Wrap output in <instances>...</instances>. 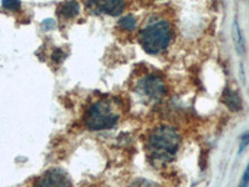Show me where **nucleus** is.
I'll return each mask as SVG.
<instances>
[{"mask_svg": "<svg viewBox=\"0 0 249 187\" xmlns=\"http://www.w3.org/2000/svg\"><path fill=\"white\" fill-rule=\"evenodd\" d=\"M172 40V28L166 20H157L142 29L140 44L143 50L151 55L164 51Z\"/></svg>", "mask_w": 249, "mask_h": 187, "instance_id": "obj_2", "label": "nucleus"}, {"mask_svg": "<svg viewBox=\"0 0 249 187\" xmlns=\"http://www.w3.org/2000/svg\"><path fill=\"white\" fill-rule=\"evenodd\" d=\"M130 187H155V185L151 184V182L140 181V182H135V184L131 185Z\"/></svg>", "mask_w": 249, "mask_h": 187, "instance_id": "obj_14", "label": "nucleus"}, {"mask_svg": "<svg viewBox=\"0 0 249 187\" xmlns=\"http://www.w3.org/2000/svg\"><path fill=\"white\" fill-rule=\"evenodd\" d=\"M119 119V112L115 110L112 104L106 100H100L89 108L84 122L90 130L100 131L113 128Z\"/></svg>", "mask_w": 249, "mask_h": 187, "instance_id": "obj_3", "label": "nucleus"}, {"mask_svg": "<svg viewBox=\"0 0 249 187\" xmlns=\"http://www.w3.org/2000/svg\"><path fill=\"white\" fill-rule=\"evenodd\" d=\"M181 146V133L172 126L163 125L155 129L147 140L148 155L155 161L168 162Z\"/></svg>", "mask_w": 249, "mask_h": 187, "instance_id": "obj_1", "label": "nucleus"}, {"mask_svg": "<svg viewBox=\"0 0 249 187\" xmlns=\"http://www.w3.org/2000/svg\"><path fill=\"white\" fill-rule=\"evenodd\" d=\"M43 26L45 29H54L55 28V21H54V20H51V19L45 20V21L43 23Z\"/></svg>", "mask_w": 249, "mask_h": 187, "instance_id": "obj_15", "label": "nucleus"}, {"mask_svg": "<svg viewBox=\"0 0 249 187\" xmlns=\"http://www.w3.org/2000/svg\"><path fill=\"white\" fill-rule=\"evenodd\" d=\"M239 187H249V164H248V166H247L246 171H244L243 179H242Z\"/></svg>", "mask_w": 249, "mask_h": 187, "instance_id": "obj_12", "label": "nucleus"}, {"mask_svg": "<svg viewBox=\"0 0 249 187\" xmlns=\"http://www.w3.org/2000/svg\"><path fill=\"white\" fill-rule=\"evenodd\" d=\"M119 24L122 29H124V30H127V31L133 30L137 25L136 19H135L132 15H124V17H122L121 19H120Z\"/></svg>", "mask_w": 249, "mask_h": 187, "instance_id": "obj_10", "label": "nucleus"}, {"mask_svg": "<svg viewBox=\"0 0 249 187\" xmlns=\"http://www.w3.org/2000/svg\"><path fill=\"white\" fill-rule=\"evenodd\" d=\"M1 4L6 10H10V12H18L21 6L20 0H1Z\"/></svg>", "mask_w": 249, "mask_h": 187, "instance_id": "obj_11", "label": "nucleus"}, {"mask_svg": "<svg viewBox=\"0 0 249 187\" xmlns=\"http://www.w3.org/2000/svg\"><path fill=\"white\" fill-rule=\"evenodd\" d=\"M222 101L227 105V108L232 111H239L242 109V100L237 93L232 90H226L222 96Z\"/></svg>", "mask_w": 249, "mask_h": 187, "instance_id": "obj_8", "label": "nucleus"}, {"mask_svg": "<svg viewBox=\"0 0 249 187\" xmlns=\"http://www.w3.org/2000/svg\"><path fill=\"white\" fill-rule=\"evenodd\" d=\"M139 90L143 96L150 100H160L167 94V86L157 75H147L140 81Z\"/></svg>", "mask_w": 249, "mask_h": 187, "instance_id": "obj_4", "label": "nucleus"}, {"mask_svg": "<svg viewBox=\"0 0 249 187\" xmlns=\"http://www.w3.org/2000/svg\"><path fill=\"white\" fill-rule=\"evenodd\" d=\"M88 6L95 13L116 17L124 12V0H89Z\"/></svg>", "mask_w": 249, "mask_h": 187, "instance_id": "obj_6", "label": "nucleus"}, {"mask_svg": "<svg viewBox=\"0 0 249 187\" xmlns=\"http://www.w3.org/2000/svg\"><path fill=\"white\" fill-rule=\"evenodd\" d=\"M249 145V132L244 133L243 136H242V140H241V148H239V151H243L244 149L247 148Z\"/></svg>", "mask_w": 249, "mask_h": 187, "instance_id": "obj_13", "label": "nucleus"}, {"mask_svg": "<svg viewBox=\"0 0 249 187\" xmlns=\"http://www.w3.org/2000/svg\"><path fill=\"white\" fill-rule=\"evenodd\" d=\"M233 39H234V45L237 51L239 54H243L244 53V44H243V37H242V31L239 29L237 20L234 21V25H233Z\"/></svg>", "mask_w": 249, "mask_h": 187, "instance_id": "obj_9", "label": "nucleus"}, {"mask_svg": "<svg viewBox=\"0 0 249 187\" xmlns=\"http://www.w3.org/2000/svg\"><path fill=\"white\" fill-rule=\"evenodd\" d=\"M60 17H62L64 19H72V18L77 17L80 13V5L77 1L75 0H69L62 3L59 6V10H57Z\"/></svg>", "mask_w": 249, "mask_h": 187, "instance_id": "obj_7", "label": "nucleus"}, {"mask_svg": "<svg viewBox=\"0 0 249 187\" xmlns=\"http://www.w3.org/2000/svg\"><path fill=\"white\" fill-rule=\"evenodd\" d=\"M34 187H72L71 180L64 171L50 170L35 181Z\"/></svg>", "mask_w": 249, "mask_h": 187, "instance_id": "obj_5", "label": "nucleus"}]
</instances>
